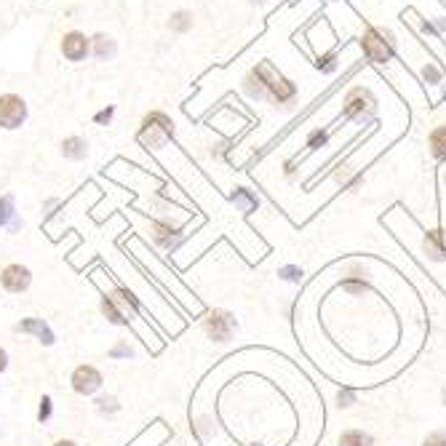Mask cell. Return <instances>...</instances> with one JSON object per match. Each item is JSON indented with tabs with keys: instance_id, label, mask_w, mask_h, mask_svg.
I'll return each mask as SVG.
<instances>
[{
	"instance_id": "obj_1",
	"label": "cell",
	"mask_w": 446,
	"mask_h": 446,
	"mask_svg": "<svg viewBox=\"0 0 446 446\" xmlns=\"http://www.w3.org/2000/svg\"><path fill=\"white\" fill-rule=\"evenodd\" d=\"M251 73L257 75V80H259L262 89H265V102H270L275 107H278V104H281V107L294 104V99H297V94H299L297 86L281 73L273 62L262 59V62H257V64L251 67Z\"/></svg>"
},
{
	"instance_id": "obj_2",
	"label": "cell",
	"mask_w": 446,
	"mask_h": 446,
	"mask_svg": "<svg viewBox=\"0 0 446 446\" xmlns=\"http://www.w3.org/2000/svg\"><path fill=\"white\" fill-rule=\"evenodd\" d=\"M174 139V121L161 113V110H152L142 118V126L137 131V142L145 145L148 150H161L166 148Z\"/></svg>"
},
{
	"instance_id": "obj_3",
	"label": "cell",
	"mask_w": 446,
	"mask_h": 446,
	"mask_svg": "<svg viewBox=\"0 0 446 446\" xmlns=\"http://www.w3.org/2000/svg\"><path fill=\"white\" fill-rule=\"evenodd\" d=\"M396 35L388 27H366L361 35V49L366 62L372 64H385L396 56Z\"/></svg>"
},
{
	"instance_id": "obj_4",
	"label": "cell",
	"mask_w": 446,
	"mask_h": 446,
	"mask_svg": "<svg viewBox=\"0 0 446 446\" xmlns=\"http://www.w3.org/2000/svg\"><path fill=\"white\" fill-rule=\"evenodd\" d=\"M30 118V104L25 97L14 94V91H5L0 94V128L3 131H16L22 128Z\"/></svg>"
},
{
	"instance_id": "obj_5",
	"label": "cell",
	"mask_w": 446,
	"mask_h": 446,
	"mask_svg": "<svg viewBox=\"0 0 446 446\" xmlns=\"http://www.w3.org/2000/svg\"><path fill=\"white\" fill-rule=\"evenodd\" d=\"M32 286V270L22 262H8L0 268V289L5 294H25Z\"/></svg>"
},
{
	"instance_id": "obj_6",
	"label": "cell",
	"mask_w": 446,
	"mask_h": 446,
	"mask_svg": "<svg viewBox=\"0 0 446 446\" xmlns=\"http://www.w3.org/2000/svg\"><path fill=\"white\" fill-rule=\"evenodd\" d=\"M102 385H104V377H102V372L94 364H80L70 374V388L83 398L97 396L102 390Z\"/></svg>"
},
{
	"instance_id": "obj_7",
	"label": "cell",
	"mask_w": 446,
	"mask_h": 446,
	"mask_svg": "<svg viewBox=\"0 0 446 446\" xmlns=\"http://www.w3.org/2000/svg\"><path fill=\"white\" fill-rule=\"evenodd\" d=\"M59 51H62V56H64L67 62L80 64V62H86V59L91 56V38H89L86 32H80V30H70V32L62 35Z\"/></svg>"
},
{
	"instance_id": "obj_8",
	"label": "cell",
	"mask_w": 446,
	"mask_h": 446,
	"mask_svg": "<svg viewBox=\"0 0 446 446\" xmlns=\"http://www.w3.org/2000/svg\"><path fill=\"white\" fill-rule=\"evenodd\" d=\"M374 104V97L372 91H366V89H353L350 94L345 97V104H342V118L350 121V118H358V115H364V110H372Z\"/></svg>"
},
{
	"instance_id": "obj_9",
	"label": "cell",
	"mask_w": 446,
	"mask_h": 446,
	"mask_svg": "<svg viewBox=\"0 0 446 446\" xmlns=\"http://www.w3.org/2000/svg\"><path fill=\"white\" fill-rule=\"evenodd\" d=\"M206 331H209V337L214 342H227L233 337V331H235V318L230 313H224V310H217V313L209 316Z\"/></svg>"
},
{
	"instance_id": "obj_10",
	"label": "cell",
	"mask_w": 446,
	"mask_h": 446,
	"mask_svg": "<svg viewBox=\"0 0 446 446\" xmlns=\"http://www.w3.org/2000/svg\"><path fill=\"white\" fill-rule=\"evenodd\" d=\"M14 331L16 334H32L40 345L51 347L54 342H56V334L51 331V326L43 318H22V321L14 326Z\"/></svg>"
},
{
	"instance_id": "obj_11",
	"label": "cell",
	"mask_w": 446,
	"mask_h": 446,
	"mask_svg": "<svg viewBox=\"0 0 446 446\" xmlns=\"http://www.w3.org/2000/svg\"><path fill=\"white\" fill-rule=\"evenodd\" d=\"M91 56L97 62H113L118 56V40L107 32H97L91 35Z\"/></svg>"
},
{
	"instance_id": "obj_12",
	"label": "cell",
	"mask_w": 446,
	"mask_h": 446,
	"mask_svg": "<svg viewBox=\"0 0 446 446\" xmlns=\"http://www.w3.org/2000/svg\"><path fill=\"white\" fill-rule=\"evenodd\" d=\"M59 150H62V155H64L67 161L80 163V161H86V155H89V142H86L80 134H70V137L62 139Z\"/></svg>"
},
{
	"instance_id": "obj_13",
	"label": "cell",
	"mask_w": 446,
	"mask_h": 446,
	"mask_svg": "<svg viewBox=\"0 0 446 446\" xmlns=\"http://www.w3.org/2000/svg\"><path fill=\"white\" fill-rule=\"evenodd\" d=\"M3 227H8V230H16L19 227V214H16V198H14V193L0 196V230Z\"/></svg>"
},
{
	"instance_id": "obj_14",
	"label": "cell",
	"mask_w": 446,
	"mask_h": 446,
	"mask_svg": "<svg viewBox=\"0 0 446 446\" xmlns=\"http://www.w3.org/2000/svg\"><path fill=\"white\" fill-rule=\"evenodd\" d=\"M196 25V16H193V11H187V8H176L172 11V16H169V22L166 27L172 30L174 35H187L190 30Z\"/></svg>"
},
{
	"instance_id": "obj_15",
	"label": "cell",
	"mask_w": 446,
	"mask_h": 446,
	"mask_svg": "<svg viewBox=\"0 0 446 446\" xmlns=\"http://www.w3.org/2000/svg\"><path fill=\"white\" fill-rule=\"evenodd\" d=\"M425 248L433 259H446V230H430L425 238Z\"/></svg>"
},
{
	"instance_id": "obj_16",
	"label": "cell",
	"mask_w": 446,
	"mask_h": 446,
	"mask_svg": "<svg viewBox=\"0 0 446 446\" xmlns=\"http://www.w3.org/2000/svg\"><path fill=\"white\" fill-rule=\"evenodd\" d=\"M427 148L436 161H446V126H436L427 137Z\"/></svg>"
},
{
	"instance_id": "obj_17",
	"label": "cell",
	"mask_w": 446,
	"mask_h": 446,
	"mask_svg": "<svg viewBox=\"0 0 446 446\" xmlns=\"http://www.w3.org/2000/svg\"><path fill=\"white\" fill-rule=\"evenodd\" d=\"M420 75L427 86H441V83H444V73H441V67H438L436 62H425Z\"/></svg>"
},
{
	"instance_id": "obj_18",
	"label": "cell",
	"mask_w": 446,
	"mask_h": 446,
	"mask_svg": "<svg viewBox=\"0 0 446 446\" xmlns=\"http://www.w3.org/2000/svg\"><path fill=\"white\" fill-rule=\"evenodd\" d=\"M340 446H372V438L364 430H345L340 436Z\"/></svg>"
},
{
	"instance_id": "obj_19",
	"label": "cell",
	"mask_w": 446,
	"mask_h": 446,
	"mask_svg": "<svg viewBox=\"0 0 446 446\" xmlns=\"http://www.w3.org/2000/svg\"><path fill=\"white\" fill-rule=\"evenodd\" d=\"M233 203H238L244 211H254L257 206H259V200H257V196L254 193H248L246 187H238L235 193H233Z\"/></svg>"
},
{
	"instance_id": "obj_20",
	"label": "cell",
	"mask_w": 446,
	"mask_h": 446,
	"mask_svg": "<svg viewBox=\"0 0 446 446\" xmlns=\"http://www.w3.org/2000/svg\"><path fill=\"white\" fill-rule=\"evenodd\" d=\"M316 67L323 70V73H334L337 70V51H329V54H321L316 59Z\"/></svg>"
},
{
	"instance_id": "obj_21",
	"label": "cell",
	"mask_w": 446,
	"mask_h": 446,
	"mask_svg": "<svg viewBox=\"0 0 446 446\" xmlns=\"http://www.w3.org/2000/svg\"><path fill=\"white\" fill-rule=\"evenodd\" d=\"M113 118H115V104H107V107H102L99 113H94V124L97 126H110L113 124Z\"/></svg>"
},
{
	"instance_id": "obj_22",
	"label": "cell",
	"mask_w": 446,
	"mask_h": 446,
	"mask_svg": "<svg viewBox=\"0 0 446 446\" xmlns=\"http://www.w3.org/2000/svg\"><path fill=\"white\" fill-rule=\"evenodd\" d=\"M326 139H329V131H321V128H318V131H313V134L307 137V148H310V150L321 148Z\"/></svg>"
},
{
	"instance_id": "obj_23",
	"label": "cell",
	"mask_w": 446,
	"mask_h": 446,
	"mask_svg": "<svg viewBox=\"0 0 446 446\" xmlns=\"http://www.w3.org/2000/svg\"><path fill=\"white\" fill-rule=\"evenodd\" d=\"M49 417H51V398L43 396V398H40V409H38V420L46 422Z\"/></svg>"
},
{
	"instance_id": "obj_24",
	"label": "cell",
	"mask_w": 446,
	"mask_h": 446,
	"mask_svg": "<svg viewBox=\"0 0 446 446\" xmlns=\"http://www.w3.org/2000/svg\"><path fill=\"white\" fill-rule=\"evenodd\" d=\"M422 446H446V433H430Z\"/></svg>"
},
{
	"instance_id": "obj_25",
	"label": "cell",
	"mask_w": 446,
	"mask_h": 446,
	"mask_svg": "<svg viewBox=\"0 0 446 446\" xmlns=\"http://www.w3.org/2000/svg\"><path fill=\"white\" fill-rule=\"evenodd\" d=\"M278 275H281V278H286V281H299L302 270H299V268H281V270H278Z\"/></svg>"
},
{
	"instance_id": "obj_26",
	"label": "cell",
	"mask_w": 446,
	"mask_h": 446,
	"mask_svg": "<svg viewBox=\"0 0 446 446\" xmlns=\"http://www.w3.org/2000/svg\"><path fill=\"white\" fill-rule=\"evenodd\" d=\"M5 369H8V353L0 347V374L5 372Z\"/></svg>"
},
{
	"instance_id": "obj_27",
	"label": "cell",
	"mask_w": 446,
	"mask_h": 446,
	"mask_svg": "<svg viewBox=\"0 0 446 446\" xmlns=\"http://www.w3.org/2000/svg\"><path fill=\"white\" fill-rule=\"evenodd\" d=\"M51 446H78V441H73V438H59V441H54Z\"/></svg>"
},
{
	"instance_id": "obj_28",
	"label": "cell",
	"mask_w": 446,
	"mask_h": 446,
	"mask_svg": "<svg viewBox=\"0 0 446 446\" xmlns=\"http://www.w3.org/2000/svg\"><path fill=\"white\" fill-rule=\"evenodd\" d=\"M444 401H446V385H444Z\"/></svg>"
},
{
	"instance_id": "obj_29",
	"label": "cell",
	"mask_w": 446,
	"mask_h": 446,
	"mask_svg": "<svg viewBox=\"0 0 446 446\" xmlns=\"http://www.w3.org/2000/svg\"><path fill=\"white\" fill-rule=\"evenodd\" d=\"M444 182H446V174H444Z\"/></svg>"
}]
</instances>
